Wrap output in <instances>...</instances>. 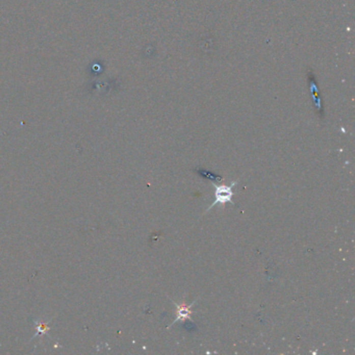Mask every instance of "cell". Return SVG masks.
Here are the masks:
<instances>
[{
  "label": "cell",
  "mask_w": 355,
  "mask_h": 355,
  "mask_svg": "<svg viewBox=\"0 0 355 355\" xmlns=\"http://www.w3.org/2000/svg\"><path fill=\"white\" fill-rule=\"evenodd\" d=\"M238 183V181H233L230 185H217L215 183H212L215 187V201L211 203V205L207 208V210H209L210 208H212L214 206H216L217 204H226L228 202H230L231 204H234L232 201V196H233V192H232V187Z\"/></svg>",
  "instance_id": "obj_1"
},
{
  "label": "cell",
  "mask_w": 355,
  "mask_h": 355,
  "mask_svg": "<svg viewBox=\"0 0 355 355\" xmlns=\"http://www.w3.org/2000/svg\"><path fill=\"white\" fill-rule=\"evenodd\" d=\"M196 301H194L192 304H190V305H186V304H176V307H177V311H176V315H177V317H176V319L174 320V322L171 324V325H173V324H175V323H177V322H179V321H184V320H187V319H191V315H192V312H191V309H192V307H193V305H194V303H195ZM170 325V326H171Z\"/></svg>",
  "instance_id": "obj_2"
}]
</instances>
